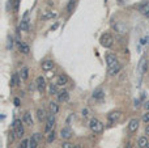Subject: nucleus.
Segmentation results:
<instances>
[{
	"label": "nucleus",
	"instance_id": "1",
	"mask_svg": "<svg viewBox=\"0 0 149 148\" xmlns=\"http://www.w3.org/2000/svg\"><path fill=\"white\" fill-rule=\"evenodd\" d=\"M89 129L92 130L93 134H102L103 129H105V125L99 119H97V118H92L89 122Z\"/></svg>",
	"mask_w": 149,
	"mask_h": 148
},
{
	"label": "nucleus",
	"instance_id": "2",
	"mask_svg": "<svg viewBox=\"0 0 149 148\" xmlns=\"http://www.w3.org/2000/svg\"><path fill=\"white\" fill-rule=\"evenodd\" d=\"M99 43L102 47H106V49H110V47L114 45V37H112L110 33H105L101 35L99 38Z\"/></svg>",
	"mask_w": 149,
	"mask_h": 148
},
{
	"label": "nucleus",
	"instance_id": "3",
	"mask_svg": "<svg viewBox=\"0 0 149 148\" xmlns=\"http://www.w3.org/2000/svg\"><path fill=\"white\" fill-rule=\"evenodd\" d=\"M13 131L16 134V138L21 139L25 134V129H24V123L21 122V119H15L13 121Z\"/></svg>",
	"mask_w": 149,
	"mask_h": 148
},
{
	"label": "nucleus",
	"instance_id": "4",
	"mask_svg": "<svg viewBox=\"0 0 149 148\" xmlns=\"http://www.w3.org/2000/svg\"><path fill=\"white\" fill-rule=\"evenodd\" d=\"M54 125H55V114H49L46 119V126H45V133H51L54 130Z\"/></svg>",
	"mask_w": 149,
	"mask_h": 148
},
{
	"label": "nucleus",
	"instance_id": "5",
	"mask_svg": "<svg viewBox=\"0 0 149 148\" xmlns=\"http://www.w3.org/2000/svg\"><path fill=\"white\" fill-rule=\"evenodd\" d=\"M106 63H107V68L109 70H111V68L116 67V66L119 64L118 62V58L114 55V54H106Z\"/></svg>",
	"mask_w": 149,
	"mask_h": 148
},
{
	"label": "nucleus",
	"instance_id": "6",
	"mask_svg": "<svg viewBox=\"0 0 149 148\" xmlns=\"http://www.w3.org/2000/svg\"><path fill=\"white\" fill-rule=\"evenodd\" d=\"M35 83H37V89H38V92H39L41 94H43L45 90H46V86H47L46 79H45L43 76H38L37 80H35Z\"/></svg>",
	"mask_w": 149,
	"mask_h": 148
},
{
	"label": "nucleus",
	"instance_id": "7",
	"mask_svg": "<svg viewBox=\"0 0 149 148\" xmlns=\"http://www.w3.org/2000/svg\"><path fill=\"white\" fill-rule=\"evenodd\" d=\"M137 70H139V74L140 76H143L144 74L146 72V70H148V60H146V58H141L139 62V67H137Z\"/></svg>",
	"mask_w": 149,
	"mask_h": 148
},
{
	"label": "nucleus",
	"instance_id": "8",
	"mask_svg": "<svg viewBox=\"0 0 149 148\" xmlns=\"http://www.w3.org/2000/svg\"><path fill=\"white\" fill-rule=\"evenodd\" d=\"M122 118V111L119 110H115V111H111L109 115H107V119L110 121V125L115 123V122H118L119 119Z\"/></svg>",
	"mask_w": 149,
	"mask_h": 148
},
{
	"label": "nucleus",
	"instance_id": "9",
	"mask_svg": "<svg viewBox=\"0 0 149 148\" xmlns=\"http://www.w3.org/2000/svg\"><path fill=\"white\" fill-rule=\"evenodd\" d=\"M29 12H25V15H24V17H22V20H21V22H20V30H22V31H26V30H29Z\"/></svg>",
	"mask_w": 149,
	"mask_h": 148
},
{
	"label": "nucleus",
	"instance_id": "10",
	"mask_svg": "<svg viewBox=\"0 0 149 148\" xmlns=\"http://www.w3.org/2000/svg\"><path fill=\"white\" fill-rule=\"evenodd\" d=\"M137 11H139L141 15H144V16H146L149 13V0L148 1H143L141 4H139V7H137Z\"/></svg>",
	"mask_w": 149,
	"mask_h": 148
},
{
	"label": "nucleus",
	"instance_id": "11",
	"mask_svg": "<svg viewBox=\"0 0 149 148\" xmlns=\"http://www.w3.org/2000/svg\"><path fill=\"white\" fill-rule=\"evenodd\" d=\"M139 119L137 118H134V119H131L128 122V131L130 133H136V130L139 129Z\"/></svg>",
	"mask_w": 149,
	"mask_h": 148
},
{
	"label": "nucleus",
	"instance_id": "12",
	"mask_svg": "<svg viewBox=\"0 0 149 148\" xmlns=\"http://www.w3.org/2000/svg\"><path fill=\"white\" fill-rule=\"evenodd\" d=\"M60 138L64 139V140H69V139L72 138L71 127H64V129H62V131H60Z\"/></svg>",
	"mask_w": 149,
	"mask_h": 148
},
{
	"label": "nucleus",
	"instance_id": "13",
	"mask_svg": "<svg viewBox=\"0 0 149 148\" xmlns=\"http://www.w3.org/2000/svg\"><path fill=\"white\" fill-rule=\"evenodd\" d=\"M68 100H69V92L68 90H60V92L58 93V101H59L60 104L67 102Z\"/></svg>",
	"mask_w": 149,
	"mask_h": 148
},
{
	"label": "nucleus",
	"instance_id": "14",
	"mask_svg": "<svg viewBox=\"0 0 149 148\" xmlns=\"http://www.w3.org/2000/svg\"><path fill=\"white\" fill-rule=\"evenodd\" d=\"M56 84L59 86H64L68 84V76L65 74H60L59 76H58V79H56Z\"/></svg>",
	"mask_w": 149,
	"mask_h": 148
},
{
	"label": "nucleus",
	"instance_id": "15",
	"mask_svg": "<svg viewBox=\"0 0 149 148\" xmlns=\"http://www.w3.org/2000/svg\"><path fill=\"white\" fill-rule=\"evenodd\" d=\"M35 115H37V119L39 121V122H42V121H46V119H47L46 110H45L43 108H38L37 111H35Z\"/></svg>",
	"mask_w": 149,
	"mask_h": 148
},
{
	"label": "nucleus",
	"instance_id": "16",
	"mask_svg": "<svg viewBox=\"0 0 149 148\" xmlns=\"http://www.w3.org/2000/svg\"><path fill=\"white\" fill-rule=\"evenodd\" d=\"M93 98L97 100V101H101V100L105 98V92H103L102 88H97L93 92Z\"/></svg>",
	"mask_w": 149,
	"mask_h": 148
},
{
	"label": "nucleus",
	"instance_id": "17",
	"mask_svg": "<svg viewBox=\"0 0 149 148\" xmlns=\"http://www.w3.org/2000/svg\"><path fill=\"white\" fill-rule=\"evenodd\" d=\"M19 50H20V53H22L24 55H28L29 53H30V47H29V45L26 42H20L19 43Z\"/></svg>",
	"mask_w": 149,
	"mask_h": 148
},
{
	"label": "nucleus",
	"instance_id": "18",
	"mask_svg": "<svg viewBox=\"0 0 149 148\" xmlns=\"http://www.w3.org/2000/svg\"><path fill=\"white\" fill-rule=\"evenodd\" d=\"M41 66H42V70H43V71H50V70L54 68V62L51 59H46V60H43V62L41 63Z\"/></svg>",
	"mask_w": 149,
	"mask_h": 148
},
{
	"label": "nucleus",
	"instance_id": "19",
	"mask_svg": "<svg viewBox=\"0 0 149 148\" xmlns=\"http://www.w3.org/2000/svg\"><path fill=\"white\" fill-rule=\"evenodd\" d=\"M58 84H54V83H51V84H49V88H47V92H49V94H51V96H58V93H59V89H58Z\"/></svg>",
	"mask_w": 149,
	"mask_h": 148
},
{
	"label": "nucleus",
	"instance_id": "20",
	"mask_svg": "<svg viewBox=\"0 0 149 148\" xmlns=\"http://www.w3.org/2000/svg\"><path fill=\"white\" fill-rule=\"evenodd\" d=\"M22 119H24V123L26 125V126H33V117H31L30 111H25Z\"/></svg>",
	"mask_w": 149,
	"mask_h": 148
},
{
	"label": "nucleus",
	"instance_id": "21",
	"mask_svg": "<svg viewBox=\"0 0 149 148\" xmlns=\"http://www.w3.org/2000/svg\"><path fill=\"white\" fill-rule=\"evenodd\" d=\"M21 76H20L19 74H13L12 75V77H11V85L12 86H17V85H20L21 84Z\"/></svg>",
	"mask_w": 149,
	"mask_h": 148
},
{
	"label": "nucleus",
	"instance_id": "22",
	"mask_svg": "<svg viewBox=\"0 0 149 148\" xmlns=\"http://www.w3.org/2000/svg\"><path fill=\"white\" fill-rule=\"evenodd\" d=\"M56 12H53V11H46V12L42 15V20L43 21H47V20H53V19H55L56 17Z\"/></svg>",
	"mask_w": 149,
	"mask_h": 148
},
{
	"label": "nucleus",
	"instance_id": "23",
	"mask_svg": "<svg viewBox=\"0 0 149 148\" xmlns=\"http://www.w3.org/2000/svg\"><path fill=\"white\" fill-rule=\"evenodd\" d=\"M149 140H148V136H140L139 139H137V145H139V148H146V145H148Z\"/></svg>",
	"mask_w": 149,
	"mask_h": 148
},
{
	"label": "nucleus",
	"instance_id": "24",
	"mask_svg": "<svg viewBox=\"0 0 149 148\" xmlns=\"http://www.w3.org/2000/svg\"><path fill=\"white\" fill-rule=\"evenodd\" d=\"M49 108H50V111L53 113V114H58L59 113V110H60V108H59V105H58V102H54V101H51L49 104Z\"/></svg>",
	"mask_w": 149,
	"mask_h": 148
},
{
	"label": "nucleus",
	"instance_id": "25",
	"mask_svg": "<svg viewBox=\"0 0 149 148\" xmlns=\"http://www.w3.org/2000/svg\"><path fill=\"white\" fill-rule=\"evenodd\" d=\"M20 76H21L22 80H28L29 79V68L28 67H22L21 72H20Z\"/></svg>",
	"mask_w": 149,
	"mask_h": 148
},
{
	"label": "nucleus",
	"instance_id": "26",
	"mask_svg": "<svg viewBox=\"0 0 149 148\" xmlns=\"http://www.w3.org/2000/svg\"><path fill=\"white\" fill-rule=\"evenodd\" d=\"M122 70V64L119 63L116 67H114V68H111V70H109V75H111V76H115V75H118L119 74V71Z\"/></svg>",
	"mask_w": 149,
	"mask_h": 148
},
{
	"label": "nucleus",
	"instance_id": "27",
	"mask_svg": "<svg viewBox=\"0 0 149 148\" xmlns=\"http://www.w3.org/2000/svg\"><path fill=\"white\" fill-rule=\"evenodd\" d=\"M74 3H76V0H69L68 4H67V12L71 13L73 11V7H74Z\"/></svg>",
	"mask_w": 149,
	"mask_h": 148
},
{
	"label": "nucleus",
	"instance_id": "28",
	"mask_svg": "<svg viewBox=\"0 0 149 148\" xmlns=\"http://www.w3.org/2000/svg\"><path fill=\"white\" fill-rule=\"evenodd\" d=\"M37 147H38V142L31 136V138L29 139V148H37Z\"/></svg>",
	"mask_w": 149,
	"mask_h": 148
},
{
	"label": "nucleus",
	"instance_id": "29",
	"mask_svg": "<svg viewBox=\"0 0 149 148\" xmlns=\"http://www.w3.org/2000/svg\"><path fill=\"white\" fill-rule=\"evenodd\" d=\"M115 30L119 31V33H122V34H124L126 33V30H127V28L123 26V25H120V24H118V25H115Z\"/></svg>",
	"mask_w": 149,
	"mask_h": 148
},
{
	"label": "nucleus",
	"instance_id": "30",
	"mask_svg": "<svg viewBox=\"0 0 149 148\" xmlns=\"http://www.w3.org/2000/svg\"><path fill=\"white\" fill-rule=\"evenodd\" d=\"M47 143H53L54 140H55V133H54V130L51 131V133H49V136H47Z\"/></svg>",
	"mask_w": 149,
	"mask_h": 148
},
{
	"label": "nucleus",
	"instance_id": "31",
	"mask_svg": "<svg viewBox=\"0 0 149 148\" xmlns=\"http://www.w3.org/2000/svg\"><path fill=\"white\" fill-rule=\"evenodd\" d=\"M62 148H77V145L72 144V143H69V142H63L62 143Z\"/></svg>",
	"mask_w": 149,
	"mask_h": 148
},
{
	"label": "nucleus",
	"instance_id": "32",
	"mask_svg": "<svg viewBox=\"0 0 149 148\" xmlns=\"http://www.w3.org/2000/svg\"><path fill=\"white\" fill-rule=\"evenodd\" d=\"M141 121H143L144 123H149V111H145L144 115L141 117Z\"/></svg>",
	"mask_w": 149,
	"mask_h": 148
},
{
	"label": "nucleus",
	"instance_id": "33",
	"mask_svg": "<svg viewBox=\"0 0 149 148\" xmlns=\"http://www.w3.org/2000/svg\"><path fill=\"white\" fill-rule=\"evenodd\" d=\"M20 1H21V0H15V1H13V11H15V12H17V11H19Z\"/></svg>",
	"mask_w": 149,
	"mask_h": 148
},
{
	"label": "nucleus",
	"instance_id": "34",
	"mask_svg": "<svg viewBox=\"0 0 149 148\" xmlns=\"http://www.w3.org/2000/svg\"><path fill=\"white\" fill-rule=\"evenodd\" d=\"M20 148H29V140H22V143L20 144Z\"/></svg>",
	"mask_w": 149,
	"mask_h": 148
},
{
	"label": "nucleus",
	"instance_id": "35",
	"mask_svg": "<svg viewBox=\"0 0 149 148\" xmlns=\"http://www.w3.org/2000/svg\"><path fill=\"white\" fill-rule=\"evenodd\" d=\"M35 88H37V83H31L30 85H29V92H33Z\"/></svg>",
	"mask_w": 149,
	"mask_h": 148
},
{
	"label": "nucleus",
	"instance_id": "36",
	"mask_svg": "<svg viewBox=\"0 0 149 148\" xmlns=\"http://www.w3.org/2000/svg\"><path fill=\"white\" fill-rule=\"evenodd\" d=\"M33 138H34V139H35V140H37V142H38V143H39V140H41V138H42V135H41V134H39V133H35V134H34V135H33Z\"/></svg>",
	"mask_w": 149,
	"mask_h": 148
},
{
	"label": "nucleus",
	"instance_id": "37",
	"mask_svg": "<svg viewBox=\"0 0 149 148\" xmlns=\"http://www.w3.org/2000/svg\"><path fill=\"white\" fill-rule=\"evenodd\" d=\"M13 47V38L9 37L8 38V49H12Z\"/></svg>",
	"mask_w": 149,
	"mask_h": 148
},
{
	"label": "nucleus",
	"instance_id": "38",
	"mask_svg": "<svg viewBox=\"0 0 149 148\" xmlns=\"http://www.w3.org/2000/svg\"><path fill=\"white\" fill-rule=\"evenodd\" d=\"M20 102H21V101H20V98H19V97H16V98L13 100V104H15L16 106H20Z\"/></svg>",
	"mask_w": 149,
	"mask_h": 148
},
{
	"label": "nucleus",
	"instance_id": "39",
	"mask_svg": "<svg viewBox=\"0 0 149 148\" xmlns=\"http://www.w3.org/2000/svg\"><path fill=\"white\" fill-rule=\"evenodd\" d=\"M144 108H145L146 111H149V100L146 102H144Z\"/></svg>",
	"mask_w": 149,
	"mask_h": 148
},
{
	"label": "nucleus",
	"instance_id": "40",
	"mask_svg": "<svg viewBox=\"0 0 149 148\" xmlns=\"http://www.w3.org/2000/svg\"><path fill=\"white\" fill-rule=\"evenodd\" d=\"M145 135L149 138V123L146 125V127H145Z\"/></svg>",
	"mask_w": 149,
	"mask_h": 148
},
{
	"label": "nucleus",
	"instance_id": "41",
	"mask_svg": "<svg viewBox=\"0 0 149 148\" xmlns=\"http://www.w3.org/2000/svg\"><path fill=\"white\" fill-rule=\"evenodd\" d=\"M82 115H84V117H88V109H84V110H82Z\"/></svg>",
	"mask_w": 149,
	"mask_h": 148
},
{
	"label": "nucleus",
	"instance_id": "42",
	"mask_svg": "<svg viewBox=\"0 0 149 148\" xmlns=\"http://www.w3.org/2000/svg\"><path fill=\"white\" fill-rule=\"evenodd\" d=\"M58 26H59V24H58V22H56V24H55V25H54L53 28H51V30H55V29H56V28H58Z\"/></svg>",
	"mask_w": 149,
	"mask_h": 148
},
{
	"label": "nucleus",
	"instance_id": "43",
	"mask_svg": "<svg viewBox=\"0 0 149 148\" xmlns=\"http://www.w3.org/2000/svg\"><path fill=\"white\" fill-rule=\"evenodd\" d=\"M146 17H148V19H149V13H148V15H146Z\"/></svg>",
	"mask_w": 149,
	"mask_h": 148
},
{
	"label": "nucleus",
	"instance_id": "44",
	"mask_svg": "<svg viewBox=\"0 0 149 148\" xmlns=\"http://www.w3.org/2000/svg\"><path fill=\"white\" fill-rule=\"evenodd\" d=\"M146 148H149V143H148V145H146Z\"/></svg>",
	"mask_w": 149,
	"mask_h": 148
}]
</instances>
